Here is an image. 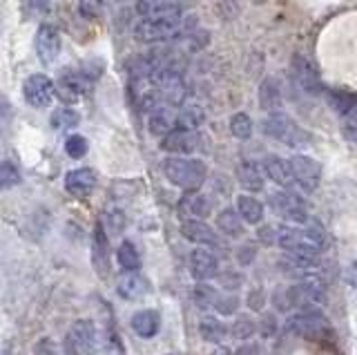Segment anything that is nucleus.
Wrapping results in <instances>:
<instances>
[{"label": "nucleus", "mask_w": 357, "mask_h": 355, "mask_svg": "<svg viewBox=\"0 0 357 355\" xmlns=\"http://www.w3.org/2000/svg\"><path fill=\"white\" fill-rule=\"evenodd\" d=\"M259 105L266 109V112H279L282 109V87L275 79H266L259 87Z\"/></svg>", "instance_id": "obj_26"}, {"label": "nucleus", "mask_w": 357, "mask_h": 355, "mask_svg": "<svg viewBox=\"0 0 357 355\" xmlns=\"http://www.w3.org/2000/svg\"><path fill=\"white\" fill-rule=\"evenodd\" d=\"M78 12L85 18H98L103 14V0H78Z\"/></svg>", "instance_id": "obj_41"}, {"label": "nucleus", "mask_w": 357, "mask_h": 355, "mask_svg": "<svg viewBox=\"0 0 357 355\" xmlns=\"http://www.w3.org/2000/svg\"><path fill=\"white\" fill-rule=\"evenodd\" d=\"M277 243L293 257L315 259L317 252L324 248V235L317 228H277Z\"/></svg>", "instance_id": "obj_1"}, {"label": "nucleus", "mask_w": 357, "mask_h": 355, "mask_svg": "<svg viewBox=\"0 0 357 355\" xmlns=\"http://www.w3.org/2000/svg\"><path fill=\"white\" fill-rule=\"evenodd\" d=\"M255 259V246H241L239 248V264H250Z\"/></svg>", "instance_id": "obj_47"}, {"label": "nucleus", "mask_w": 357, "mask_h": 355, "mask_svg": "<svg viewBox=\"0 0 357 355\" xmlns=\"http://www.w3.org/2000/svg\"><path fill=\"white\" fill-rule=\"evenodd\" d=\"M50 123H52V128L54 130H70V128H76L78 123H81V116H78V112L76 109H72V107H59L56 112L52 114V119H50Z\"/></svg>", "instance_id": "obj_34"}, {"label": "nucleus", "mask_w": 357, "mask_h": 355, "mask_svg": "<svg viewBox=\"0 0 357 355\" xmlns=\"http://www.w3.org/2000/svg\"><path fill=\"white\" fill-rule=\"evenodd\" d=\"M116 259L121 264L123 271L128 273H137L141 269V255L137 250V246H134L132 241H123L119 250H116Z\"/></svg>", "instance_id": "obj_30"}, {"label": "nucleus", "mask_w": 357, "mask_h": 355, "mask_svg": "<svg viewBox=\"0 0 357 355\" xmlns=\"http://www.w3.org/2000/svg\"><path fill=\"white\" fill-rule=\"evenodd\" d=\"M264 170L268 174V179L275 181L277 186H290L295 181L293 176V168H290V161L282 159V157H275V154H271V157L264 159Z\"/></svg>", "instance_id": "obj_23"}, {"label": "nucleus", "mask_w": 357, "mask_h": 355, "mask_svg": "<svg viewBox=\"0 0 357 355\" xmlns=\"http://www.w3.org/2000/svg\"><path fill=\"white\" fill-rule=\"evenodd\" d=\"M237 179H239V183L245 188V190H252V192L264 190V174L252 161H241L239 163Z\"/></svg>", "instance_id": "obj_29"}, {"label": "nucleus", "mask_w": 357, "mask_h": 355, "mask_svg": "<svg viewBox=\"0 0 357 355\" xmlns=\"http://www.w3.org/2000/svg\"><path fill=\"white\" fill-rule=\"evenodd\" d=\"M259 239L264 243H277V228L275 226H266L259 230Z\"/></svg>", "instance_id": "obj_45"}, {"label": "nucleus", "mask_w": 357, "mask_h": 355, "mask_svg": "<svg viewBox=\"0 0 357 355\" xmlns=\"http://www.w3.org/2000/svg\"><path fill=\"white\" fill-rule=\"evenodd\" d=\"M230 132L237 139H241V141L250 139L252 137V119L248 114H243V112L232 114V119H230Z\"/></svg>", "instance_id": "obj_36"}, {"label": "nucleus", "mask_w": 357, "mask_h": 355, "mask_svg": "<svg viewBox=\"0 0 357 355\" xmlns=\"http://www.w3.org/2000/svg\"><path fill=\"white\" fill-rule=\"evenodd\" d=\"M257 353H259V349H257L255 344H248V347H241L237 351V355H257Z\"/></svg>", "instance_id": "obj_50"}, {"label": "nucleus", "mask_w": 357, "mask_h": 355, "mask_svg": "<svg viewBox=\"0 0 357 355\" xmlns=\"http://www.w3.org/2000/svg\"><path fill=\"white\" fill-rule=\"evenodd\" d=\"M0 181H3V188H11L20 183V170L16 168V163L3 161V165H0Z\"/></svg>", "instance_id": "obj_40"}, {"label": "nucleus", "mask_w": 357, "mask_h": 355, "mask_svg": "<svg viewBox=\"0 0 357 355\" xmlns=\"http://www.w3.org/2000/svg\"><path fill=\"white\" fill-rule=\"evenodd\" d=\"M54 94H56V83L45 74H31L27 76V81L22 83V96H25V101L36 109L50 107L54 101Z\"/></svg>", "instance_id": "obj_8"}, {"label": "nucleus", "mask_w": 357, "mask_h": 355, "mask_svg": "<svg viewBox=\"0 0 357 355\" xmlns=\"http://www.w3.org/2000/svg\"><path fill=\"white\" fill-rule=\"evenodd\" d=\"M170 355H183V353H170Z\"/></svg>", "instance_id": "obj_52"}, {"label": "nucleus", "mask_w": 357, "mask_h": 355, "mask_svg": "<svg viewBox=\"0 0 357 355\" xmlns=\"http://www.w3.org/2000/svg\"><path fill=\"white\" fill-rule=\"evenodd\" d=\"M293 76H295V83L299 85V90H304L306 94H319L321 92L319 74L315 68H312V63L306 61L304 56H295Z\"/></svg>", "instance_id": "obj_18"}, {"label": "nucleus", "mask_w": 357, "mask_h": 355, "mask_svg": "<svg viewBox=\"0 0 357 355\" xmlns=\"http://www.w3.org/2000/svg\"><path fill=\"white\" fill-rule=\"evenodd\" d=\"M65 152L70 154L72 159H83L85 154H87V139L81 137V135L67 137V141H65Z\"/></svg>", "instance_id": "obj_39"}, {"label": "nucleus", "mask_w": 357, "mask_h": 355, "mask_svg": "<svg viewBox=\"0 0 357 355\" xmlns=\"http://www.w3.org/2000/svg\"><path fill=\"white\" fill-rule=\"evenodd\" d=\"M237 213L241 215L245 224L257 226V224H261V219H264V206L259 199H255L250 195H241L237 199Z\"/></svg>", "instance_id": "obj_27"}, {"label": "nucleus", "mask_w": 357, "mask_h": 355, "mask_svg": "<svg viewBox=\"0 0 357 355\" xmlns=\"http://www.w3.org/2000/svg\"><path fill=\"white\" fill-rule=\"evenodd\" d=\"M92 262H94V269L96 273L103 277L109 271V248H107V239H105V232H103V224H96L94 228V237H92Z\"/></svg>", "instance_id": "obj_24"}, {"label": "nucleus", "mask_w": 357, "mask_h": 355, "mask_svg": "<svg viewBox=\"0 0 357 355\" xmlns=\"http://www.w3.org/2000/svg\"><path fill=\"white\" fill-rule=\"evenodd\" d=\"M163 174L167 181H172L176 188L185 192H197L204 186L208 168L201 159H183V157H170L163 161Z\"/></svg>", "instance_id": "obj_2"}, {"label": "nucleus", "mask_w": 357, "mask_h": 355, "mask_svg": "<svg viewBox=\"0 0 357 355\" xmlns=\"http://www.w3.org/2000/svg\"><path fill=\"white\" fill-rule=\"evenodd\" d=\"M271 206L279 217H284L288 221H295V224H306L308 221L306 204L293 192H275L271 199Z\"/></svg>", "instance_id": "obj_10"}, {"label": "nucleus", "mask_w": 357, "mask_h": 355, "mask_svg": "<svg viewBox=\"0 0 357 355\" xmlns=\"http://www.w3.org/2000/svg\"><path fill=\"white\" fill-rule=\"evenodd\" d=\"M199 333H201V338H204L206 342L219 344L223 340V335H226V326H223L217 317L206 315V317H201V322H199Z\"/></svg>", "instance_id": "obj_31"}, {"label": "nucleus", "mask_w": 357, "mask_h": 355, "mask_svg": "<svg viewBox=\"0 0 357 355\" xmlns=\"http://www.w3.org/2000/svg\"><path fill=\"white\" fill-rule=\"evenodd\" d=\"M328 103L337 114H349L357 105V94L346 92V90H331L328 92Z\"/></svg>", "instance_id": "obj_32"}, {"label": "nucleus", "mask_w": 357, "mask_h": 355, "mask_svg": "<svg viewBox=\"0 0 357 355\" xmlns=\"http://www.w3.org/2000/svg\"><path fill=\"white\" fill-rule=\"evenodd\" d=\"M130 324L139 338H154L161 328V317L152 308H141L132 315Z\"/></svg>", "instance_id": "obj_20"}, {"label": "nucleus", "mask_w": 357, "mask_h": 355, "mask_svg": "<svg viewBox=\"0 0 357 355\" xmlns=\"http://www.w3.org/2000/svg\"><path fill=\"white\" fill-rule=\"evenodd\" d=\"M96 349V328L94 322L76 319L70 333L65 335V351L67 355H92Z\"/></svg>", "instance_id": "obj_7"}, {"label": "nucleus", "mask_w": 357, "mask_h": 355, "mask_svg": "<svg viewBox=\"0 0 357 355\" xmlns=\"http://www.w3.org/2000/svg\"><path fill=\"white\" fill-rule=\"evenodd\" d=\"M148 128L154 137H167L170 132H174L178 128L176 123V112H172L170 107H156L150 112V119H148Z\"/></svg>", "instance_id": "obj_22"}, {"label": "nucleus", "mask_w": 357, "mask_h": 355, "mask_svg": "<svg viewBox=\"0 0 357 355\" xmlns=\"http://www.w3.org/2000/svg\"><path fill=\"white\" fill-rule=\"evenodd\" d=\"M217 228L223 232V235H228L232 239H237L243 235V219L237 210L232 208H223L219 217H217Z\"/></svg>", "instance_id": "obj_28"}, {"label": "nucleus", "mask_w": 357, "mask_h": 355, "mask_svg": "<svg viewBox=\"0 0 357 355\" xmlns=\"http://www.w3.org/2000/svg\"><path fill=\"white\" fill-rule=\"evenodd\" d=\"M346 282H349V286L357 288V264H351L346 269Z\"/></svg>", "instance_id": "obj_48"}, {"label": "nucleus", "mask_w": 357, "mask_h": 355, "mask_svg": "<svg viewBox=\"0 0 357 355\" xmlns=\"http://www.w3.org/2000/svg\"><path fill=\"white\" fill-rule=\"evenodd\" d=\"M344 137L349 141H357V105L353 112H349L344 116V126H342Z\"/></svg>", "instance_id": "obj_42"}, {"label": "nucleus", "mask_w": 357, "mask_h": 355, "mask_svg": "<svg viewBox=\"0 0 357 355\" xmlns=\"http://www.w3.org/2000/svg\"><path fill=\"white\" fill-rule=\"evenodd\" d=\"M96 188V174L89 168H78L67 172L65 176V190L70 192L74 199H85L94 192Z\"/></svg>", "instance_id": "obj_14"}, {"label": "nucleus", "mask_w": 357, "mask_h": 355, "mask_svg": "<svg viewBox=\"0 0 357 355\" xmlns=\"http://www.w3.org/2000/svg\"><path fill=\"white\" fill-rule=\"evenodd\" d=\"M248 304H250V308H255V310H257V308H261V295L255 291V293L248 297Z\"/></svg>", "instance_id": "obj_49"}, {"label": "nucleus", "mask_w": 357, "mask_h": 355, "mask_svg": "<svg viewBox=\"0 0 357 355\" xmlns=\"http://www.w3.org/2000/svg\"><path fill=\"white\" fill-rule=\"evenodd\" d=\"M275 317L273 315H266L264 319H261V335L264 338H271L273 335V333H275Z\"/></svg>", "instance_id": "obj_46"}, {"label": "nucleus", "mask_w": 357, "mask_h": 355, "mask_svg": "<svg viewBox=\"0 0 357 355\" xmlns=\"http://www.w3.org/2000/svg\"><path fill=\"white\" fill-rule=\"evenodd\" d=\"M89 79L83 72H63L56 83V92L61 94L63 101H76L78 96H83L89 90Z\"/></svg>", "instance_id": "obj_15"}, {"label": "nucleus", "mask_w": 357, "mask_h": 355, "mask_svg": "<svg viewBox=\"0 0 357 355\" xmlns=\"http://www.w3.org/2000/svg\"><path fill=\"white\" fill-rule=\"evenodd\" d=\"M126 213L123 210H119V208H109V210H105V215H103V228H105V232H109L112 237L114 235H121L123 230H126Z\"/></svg>", "instance_id": "obj_35"}, {"label": "nucleus", "mask_w": 357, "mask_h": 355, "mask_svg": "<svg viewBox=\"0 0 357 355\" xmlns=\"http://www.w3.org/2000/svg\"><path fill=\"white\" fill-rule=\"evenodd\" d=\"M286 328L290 333H295V335L312 340V342H324L326 338L333 335V328L328 324V319L321 313H317V310H301V313H297L288 319Z\"/></svg>", "instance_id": "obj_5"}, {"label": "nucleus", "mask_w": 357, "mask_h": 355, "mask_svg": "<svg viewBox=\"0 0 357 355\" xmlns=\"http://www.w3.org/2000/svg\"><path fill=\"white\" fill-rule=\"evenodd\" d=\"M324 299H326V286H319V284L299 282L297 286L288 288V291H286L288 306H297V308L319 306V304H324Z\"/></svg>", "instance_id": "obj_11"}, {"label": "nucleus", "mask_w": 357, "mask_h": 355, "mask_svg": "<svg viewBox=\"0 0 357 355\" xmlns=\"http://www.w3.org/2000/svg\"><path fill=\"white\" fill-rule=\"evenodd\" d=\"M212 355H234V353H230L228 349H223V347H219V349H217L215 353H212Z\"/></svg>", "instance_id": "obj_51"}, {"label": "nucleus", "mask_w": 357, "mask_h": 355, "mask_svg": "<svg viewBox=\"0 0 357 355\" xmlns=\"http://www.w3.org/2000/svg\"><path fill=\"white\" fill-rule=\"evenodd\" d=\"M264 135H268L271 139L284 143L288 148H301V146H308L310 143V135L306 130H301L293 119L284 112H275V114H268L264 119Z\"/></svg>", "instance_id": "obj_3"}, {"label": "nucleus", "mask_w": 357, "mask_h": 355, "mask_svg": "<svg viewBox=\"0 0 357 355\" xmlns=\"http://www.w3.org/2000/svg\"><path fill=\"white\" fill-rule=\"evenodd\" d=\"M237 306H239V299L237 297H230V295H226V297H219V302H217V310L221 315H232L234 310H237Z\"/></svg>", "instance_id": "obj_43"}, {"label": "nucleus", "mask_w": 357, "mask_h": 355, "mask_svg": "<svg viewBox=\"0 0 357 355\" xmlns=\"http://www.w3.org/2000/svg\"><path fill=\"white\" fill-rule=\"evenodd\" d=\"M197 146H199L197 132L195 130H181V128H176L174 132H170V135L163 137V141H161V150L172 152L174 157L195 152Z\"/></svg>", "instance_id": "obj_16"}, {"label": "nucleus", "mask_w": 357, "mask_h": 355, "mask_svg": "<svg viewBox=\"0 0 357 355\" xmlns=\"http://www.w3.org/2000/svg\"><path fill=\"white\" fill-rule=\"evenodd\" d=\"M230 333H232V338H234V340L245 342V340H250V338L255 335V333H257V322H255L252 317H248V315H241V317L234 319V324H232Z\"/></svg>", "instance_id": "obj_38"}, {"label": "nucleus", "mask_w": 357, "mask_h": 355, "mask_svg": "<svg viewBox=\"0 0 357 355\" xmlns=\"http://www.w3.org/2000/svg\"><path fill=\"white\" fill-rule=\"evenodd\" d=\"M150 81L154 85L156 94L161 96V101L167 105H181L185 101V83L181 79V74L176 70H156Z\"/></svg>", "instance_id": "obj_6"}, {"label": "nucleus", "mask_w": 357, "mask_h": 355, "mask_svg": "<svg viewBox=\"0 0 357 355\" xmlns=\"http://www.w3.org/2000/svg\"><path fill=\"white\" fill-rule=\"evenodd\" d=\"M137 12L141 18L148 20H163V18H181L183 9L176 0H139Z\"/></svg>", "instance_id": "obj_13"}, {"label": "nucleus", "mask_w": 357, "mask_h": 355, "mask_svg": "<svg viewBox=\"0 0 357 355\" xmlns=\"http://www.w3.org/2000/svg\"><path fill=\"white\" fill-rule=\"evenodd\" d=\"M190 20L181 18H163V20H148L141 18L137 25H134V36L143 43H165L172 40L176 36H181L188 31Z\"/></svg>", "instance_id": "obj_4"}, {"label": "nucleus", "mask_w": 357, "mask_h": 355, "mask_svg": "<svg viewBox=\"0 0 357 355\" xmlns=\"http://www.w3.org/2000/svg\"><path fill=\"white\" fill-rule=\"evenodd\" d=\"M219 273V259L206 248H197L190 255V275L199 282H208Z\"/></svg>", "instance_id": "obj_17"}, {"label": "nucleus", "mask_w": 357, "mask_h": 355, "mask_svg": "<svg viewBox=\"0 0 357 355\" xmlns=\"http://www.w3.org/2000/svg\"><path fill=\"white\" fill-rule=\"evenodd\" d=\"M116 293L123 299H130V302H139L145 295L150 293V284L145 282V277L137 273H123L116 280Z\"/></svg>", "instance_id": "obj_19"}, {"label": "nucleus", "mask_w": 357, "mask_h": 355, "mask_svg": "<svg viewBox=\"0 0 357 355\" xmlns=\"http://www.w3.org/2000/svg\"><path fill=\"white\" fill-rule=\"evenodd\" d=\"M61 52V34L54 25H40L36 31V54L43 65H52Z\"/></svg>", "instance_id": "obj_12"}, {"label": "nucleus", "mask_w": 357, "mask_h": 355, "mask_svg": "<svg viewBox=\"0 0 357 355\" xmlns=\"http://www.w3.org/2000/svg\"><path fill=\"white\" fill-rule=\"evenodd\" d=\"M33 355H56V347L52 344V340H40L36 344V349H33Z\"/></svg>", "instance_id": "obj_44"}, {"label": "nucleus", "mask_w": 357, "mask_h": 355, "mask_svg": "<svg viewBox=\"0 0 357 355\" xmlns=\"http://www.w3.org/2000/svg\"><path fill=\"white\" fill-rule=\"evenodd\" d=\"M204 121H206V112L201 109V105H185L176 114V123L181 130H197Z\"/></svg>", "instance_id": "obj_33"}, {"label": "nucleus", "mask_w": 357, "mask_h": 355, "mask_svg": "<svg viewBox=\"0 0 357 355\" xmlns=\"http://www.w3.org/2000/svg\"><path fill=\"white\" fill-rule=\"evenodd\" d=\"M192 302L199 308H210V306H217L219 295H217V291L212 286L199 284V286H195V291H192Z\"/></svg>", "instance_id": "obj_37"}, {"label": "nucleus", "mask_w": 357, "mask_h": 355, "mask_svg": "<svg viewBox=\"0 0 357 355\" xmlns=\"http://www.w3.org/2000/svg\"><path fill=\"white\" fill-rule=\"evenodd\" d=\"M208 199L199 192H185L178 202V215L183 217V221H201V217L208 215Z\"/></svg>", "instance_id": "obj_21"}, {"label": "nucleus", "mask_w": 357, "mask_h": 355, "mask_svg": "<svg viewBox=\"0 0 357 355\" xmlns=\"http://www.w3.org/2000/svg\"><path fill=\"white\" fill-rule=\"evenodd\" d=\"M290 168H293L295 183L306 192H315L321 181V168L315 159L306 157V154H295L290 159Z\"/></svg>", "instance_id": "obj_9"}, {"label": "nucleus", "mask_w": 357, "mask_h": 355, "mask_svg": "<svg viewBox=\"0 0 357 355\" xmlns=\"http://www.w3.org/2000/svg\"><path fill=\"white\" fill-rule=\"evenodd\" d=\"M181 235L195 243H206V246H217V235L204 221H181Z\"/></svg>", "instance_id": "obj_25"}]
</instances>
